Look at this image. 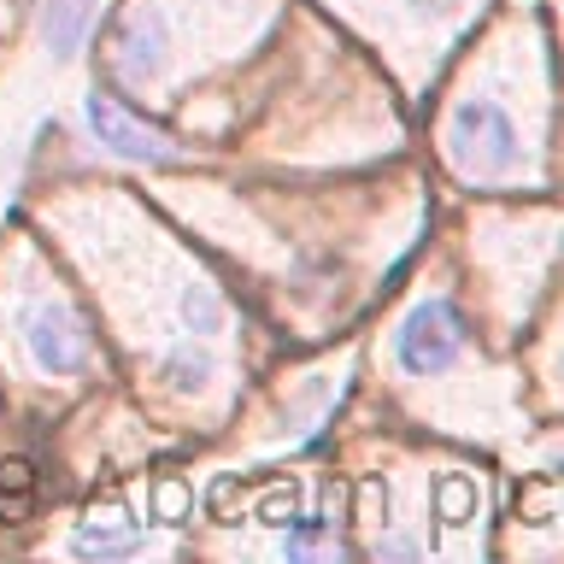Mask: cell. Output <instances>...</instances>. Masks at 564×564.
<instances>
[{
  "instance_id": "obj_1",
  "label": "cell",
  "mask_w": 564,
  "mask_h": 564,
  "mask_svg": "<svg viewBox=\"0 0 564 564\" xmlns=\"http://www.w3.org/2000/svg\"><path fill=\"white\" fill-rule=\"evenodd\" d=\"M458 347H465V324H458V312L447 300L412 306V317H405L400 335H394V359H400L405 377H435V370H447L458 359Z\"/></svg>"
},
{
  "instance_id": "obj_2",
  "label": "cell",
  "mask_w": 564,
  "mask_h": 564,
  "mask_svg": "<svg viewBox=\"0 0 564 564\" xmlns=\"http://www.w3.org/2000/svg\"><path fill=\"white\" fill-rule=\"evenodd\" d=\"M453 153L465 159V165L488 171V176L518 165V130H511L506 106H494V100H465L458 106L453 112Z\"/></svg>"
},
{
  "instance_id": "obj_3",
  "label": "cell",
  "mask_w": 564,
  "mask_h": 564,
  "mask_svg": "<svg viewBox=\"0 0 564 564\" xmlns=\"http://www.w3.org/2000/svg\"><path fill=\"white\" fill-rule=\"evenodd\" d=\"M24 341H30V359L42 365L47 377H70V370L88 365V324L70 306H59V300H47V306L30 312Z\"/></svg>"
},
{
  "instance_id": "obj_4",
  "label": "cell",
  "mask_w": 564,
  "mask_h": 564,
  "mask_svg": "<svg viewBox=\"0 0 564 564\" xmlns=\"http://www.w3.org/2000/svg\"><path fill=\"white\" fill-rule=\"evenodd\" d=\"M83 112H88V130L100 135V148H112V153H123V159H135V165H171V159H176V148H171L165 135L148 130V123H135L118 100H106L100 88L83 100Z\"/></svg>"
},
{
  "instance_id": "obj_5",
  "label": "cell",
  "mask_w": 564,
  "mask_h": 564,
  "mask_svg": "<svg viewBox=\"0 0 564 564\" xmlns=\"http://www.w3.org/2000/svg\"><path fill=\"white\" fill-rule=\"evenodd\" d=\"M112 53H118V70L130 83L148 77V70L159 65V53H165V24H159V12L153 7H130V12H123Z\"/></svg>"
},
{
  "instance_id": "obj_6",
  "label": "cell",
  "mask_w": 564,
  "mask_h": 564,
  "mask_svg": "<svg viewBox=\"0 0 564 564\" xmlns=\"http://www.w3.org/2000/svg\"><path fill=\"white\" fill-rule=\"evenodd\" d=\"M135 541H141V523L118 500L95 506L77 529V553L83 558H123V553H135Z\"/></svg>"
},
{
  "instance_id": "obj_7",
  "label": "cell",
  "mask_w": 564,
  "mask_h": 564,
  "mask_svg": "<svg viewBox=\"0 0 564 564\" xmlns=\"http://www.w3.org/2000/svg\"><path fill=\"white\" fill-rule=\"evenodd\" d=\"M88 12H95V0H47L42 7V35L53 47V59H70L88 30Z\"/></svg>"
},
{
  "instance_id": "obj_8",
  "label": "cell",
  "mask_w": 564,
  "mask_h": 564,
  "mask_svg": "<svg viewBox=\"0 0 564 564\" xmlns=\"http://www.w3.org/2000/svg\"><path fill=\"white\" fill-rule=\"evenodd\" d=\"M282 558H347L341 541H329V518H300L276 546Z\"/></svg>"
},
{
  "instance_id": "obj_9",
  "label": "cell",
  "mask_w": 564,
  "mask_h": 564,
  "mask_svg": "<svg viewBox=\"0 0 564 564\" xmlns=\"http://www.w3.org/2000/svg\"><path fill=\"white\" fill-rule=\"evenodd\" d=\"M35 500V465L30 458H0V511H30Z\"/></svg>"
},
{
  "instance_id": "obj_10",
  "label": "cell",
  "mask_w": 564,
  "mask_h": 564,
  "mask_svg": "<svg viewBox=\"0 0 564 564\" xmlns=\"http://www.w3.org/2000/svg\"><path fill=\"white\" fill-rule=\"evenodd\" d=\"M183 317H188L194 335H212L224 324V306H218V294H212V289H188L183 294Z\"/></svg>"
},
{
  "instance_id": "obj_11",
  "label": "cell",
  "mask_w": 564,
  "mask_h": 564,
  "mask_svg": "<svg viewBox=\"0 0 564 564\" xmlns=\"http://www.w3.org/2000/svg\"><path fill=\"white\" fill-rule=\"evenodd\" d=\"M165 377H171L176 388H200V382L212 377V359H206V352H176V359L165 365Z\"/></svg>"
},
{
  "instance_id": "obj_12",
  "label": "cell",
  "mask_w": 564,
  "mask_h": 564,
  "mask_svg": "<svg viewBox=\"0 0 564 564\" xmlns=\"http://www.w3.org/2000/svg\"><path fill=\"white\" fill-rule=\"evenodd\" d=\"M441 506H447V518L458 523V518H465V511H470L476 500H470V488H465V482H441Z\"/></svg>"
},
{
  "instance_id": "obj_13",
  "label": "cell",
  "mask_w": 564,
  "mask_h": 564,
  "mask_svg": "<svg viewBox=\"0 0 564 564\" xmlns=\"http://www.w3.org/2000/svg\"><path fill=\"white\" fill-rule=\"evenodd\" d=\"M377 553H382V558H417V546H412V541H382Z\"/></svg>"
}]
</instances>
